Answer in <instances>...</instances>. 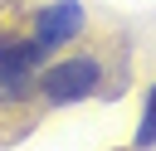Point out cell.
Returning <instances> with one entry per match:
<instances>
[{"label":"cell","instance_id":"cell-1","mask_svg":"<svg viewBox=\"0 0 156 151\" xmlns=\"http://www.w3.org/2000/svg\"><path fill=\"white\" fill-rule=\"evenodd\" d=\"M98 78H102V63L98 58H63L58 68H49L44 78H39V88H44V97L49 102H78V97H88L93 88H98Z\"/></svg>","mask_w":156,"mask_h":151},{"label":"cell","instance_id":"cell-3","mask_svg":"<svg viewBox=\"0 0 156 151\" xmlns=\"http://www.w3.org/2000/svg\"><path fill=\"white\" fill-rule=\"evenodd\" d=\"M156 136V88H151V97H146V122H141V136L136 141H151Z\"/></svg>","mask_w":156,"mask_h":151},{"label":"cell","instance_id":"cell-2","mask_svg":"<svg viewBox=\"0 0 156 151\" xmlns=\"http://www.w3.org/2000/svg\"><path fill=\"white\" fill-rule=\"evenodd\" d=\"M78 29H83V10H78V0H58V5H49V10L39 15L34 39H39L44 49H58V44H68Z\"/></svg>","mask_w":156,"mask_h":151}]
</instances>
